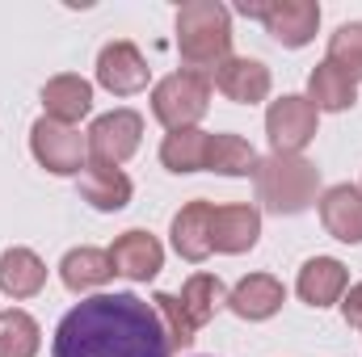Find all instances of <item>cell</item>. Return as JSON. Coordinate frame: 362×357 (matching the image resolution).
Here are the masks:
<instances>
[{"instance_id": "cell-1", "label": "cell", "mask_w": 362, "mask_h": 357, "mask_svg": "<svg viewBox=\"0 0 362 357\" xmlns=\"http://www.w3.org/2000/svg\"><path fill=\"white\" fill-rule=\"evenodd\" d=\"M51 357H173V349L156 307L122 290L76 303L55 328Z\"/></svg>"}, {"instance_id": "cell-2", "label": "cell", "mask_w": 362, "mask_h": 357, "mask_svg": "<svg viewBox=\"0 0 362 357\" xmlns=\"http://www.w3.org/2000/svg\"><path fill=\"white\" fill-rule=\"evenodd\" d=\"M177 51L185 72H215L232 59V13L215 0H189L177 8Z\"/></svg>"}, {"instance_id": "cell-3", "label": "cell", "mask_w": 362, "mask_h": 357, "mask_svg": "<svg viewBox=\"0 0 362 357\" xmlns=\"http://www.w3.org/2000/svg\"><path fill=\"white\" fill-rule=\"evenodd\" d=\"M253 181H257V202H262L270 214H303V210L316 202L320 169H316L312 160H303V156L270 152L266 160H257Z\"/></svg>"}, {"instance_id": "cell-4", "label": "cell", "mask_w": 362, "mask_h": 357, "mask_svg": "<svg viewBox=\"0 0 362 357\" xmlns=\"http://www.w3.org/2000/svg\"><path fill=\"white\" fill-rule=\"evenodd\" d=\"M211 105V80L198 72H173L152 89V114L169 126V131H189L202 122Z\"/></svg>"}, {"instance_id": "cell-5", "label": "cell", "mask_w": 362, "mask_h": 357, "mask_svg": "<svg viewBox=\"0 0 362 357\" xmlns=\"http://www.w3.org/2000/svg\"><path fill=\"white\" fill-rule=\"evenodd\" d=\"M30 152L34 160L55 173V177H81L85 173V156H89V139L76 131V126H64L55 118H38L30 126Z\"/></svg>"}, {"instance_id": "cell-6", "label": "cell", "mask_w": 362, "mask_h": 357, "mask_svg": "<svg viewBox=\"0 0 362 357\" xmlns=\"http://www.w3.org/2000/svg\"><path fill=\"white\" fill-rule=\"evenodd\" d=\"M245 17H257L266 25L274 42L299 51L316 38V25H320V4L316 0H274V4H240Z\"/></svg>"}, {"instance_id": "cell-7", "label": "cell", "mask_w": 362, "mask_h": 357, "mask_svg": "<svg viewBox=\"0 0 362 357\" xmlns=\"http://www.w3.org/2000/svg\"><path fill=\"white\" fill-rule=\"evenodd\" d=\"M139 135H144V118L135 109H114V114H101L89 126V156L93 164H110L118 169L122 160H131L139 152Z\"/></svg>"}, {"instance_id": "cell-8", "label": "cell", "mask_w": 362, "mask_h": 357, "mask_svg": "<svg viewBox=\"0 0 362 357\" xmlns=\"http://www.w3.org/2000/svg\"><path fill=\"white\" fill-rule=\"evenodd\" d=\"M266 135L270 147L282 156H299L316 139V109L308 97H278L266 109Z\"/></svg>"}, {"instance_id": "cell-9", "label": "cell", "mask_w": 362, "mask_h": 357, "mask_svg": "<svg viewBox=\"0 0 362 357\" xmlns=\"http://www.w3.org/2000/svg\"><path fill=\"white\" fill-rule=\"evenodd\" d=\"M148 76H152V68L135 42L101 47V55H97V85L101 89H110L114 97H131V92L148 89Z\"/></svg>"}, {"instance_id": "cell-10", "label": "cell", "mask_w": 362, "mask_h": 357, "mask_svg": "<svg viewBox=\"0 0 362 357\" xmlns=\"http://www.w3.org/2000/svg\"><path fill=\"white\" fill-rule=\"evenodd\" d=\"M262 236V210L249 206V202H236V206H215V219H211V253H228V257H240L257 244Z\"/></svg>"}, {"instance_id": "cell-11", "label": "cell", "mask_w": 362, "mask_h": 357, "mask_svg": "<svg viewBox=\"0 0 362 357\" xmlns=\"http://www.w3.org/2000/svg\"><path fill=\"white\" fill-rule=\"evenodd\" d=\"M110 265L114 273H122V277H131V282H152L160 269H165V248H160V240L152 236V231H122L118 240H114V248H110Z\"/></svg>"}, {"instance_id": "cell-12", "label": "cell", "mask_w": 362, "mask_h": 357, "mask_svg": "<svg viewBox=\"0 0 362 357\" xmlns=\"http://www.w3.org/2000/svg\"><path fill=\"white\" fill-rule=\"evenodd\" d=\"M282 303H286V286H282L278 277H270V273H249V277H240V282L228 290V307H232L240 320H249V324L278 315Z\"/></svg>"}, {"instance_id": "cell-13", "label": "cell", "mask_w": 362, "mask_h": 357, "mask_svg": "<svg viewBox=\"0 0 362 357\" xmlns=\"http://www.w3.org/2000/svg\"><path fill=\"white\" fill-rule=\"evenodd\" d=\"M215 89L223 92L228 101H236V105H257V101L270 97V68L262 59L232 55V59H223L215 68Z\"/></svg>"}, {"instance_id": "cell-14", "label": "cell", "mask_w": 362, "mask_h": 357, "mask_svg": "<svg viewBox=\"0 0 362 357\" xmlns=\"http://www.w3.org/2000/svg\"><path fill=\"white\" fill-rule=\"evenodd\" d=\"M320 223L333 240L362 244V189L358 185H333L320 198Z\"/></svg>"}, {"instance_id": "cell-15", "label": "cell", "mask_w": 362, "mask_h": 357, "mask_svg": "<svg viewBox=\"0 0 362 357\" xmlns=\"http://www.w3.org/2000/svg\"><path fill=\"white\" fill-rule=\"evenodd\" d=\"M211 219H215V206L211 202H185L177 214H173V248H177L181 261H206L211 257Z\"/></svg>"}, {"instance_id": "cell-16", "label": "cell", "mask_w": 362, "mask_h": 357, "mask_svg": "<svg viewBox=\"0 0 362 357\" xmlns=\"http://www.w3.org/2000/svg\"><path fill=\"white\" fill-rule=\"evenodd\" d=\"M346 286H350V273L333 257H312L308 265L299 269V282H295V290H299V298L308 307H333V303H341Z\"/></svg>"}, {"instance_id": "cell-17", "label": "cell", "mask_w": 362, "mask_h": 357, "mask_svg": "<svg viewBox=\"0 0 362 357\" xmlns=\"http://www.w3.org/2000/svg\"><path fill=\"white\" fill-rule=\"evenodd\" d=\"M42 109H47V118L72 126L93 109V85L85 76H55L42 85Z\"/></svg>"}, {"instance_id": "cell-18", "label": "cell", "mask_w": 362, "mask_h": 357, "mask_svg": "<svg viewBox=\"0 0 362 357\" xmlns=\"http://www.w3.org/2000/svg\"><path fill=\"white\" fill-rule=\"evenodd\" d=\"M81 198L89 202L93 210H122L131 202V177L122 169H110V164H85L81 173Z\"/></svg>"}, {"instance_id": "cell-19", "label": "cell", "mask_w": 362, "mask_h": 357, "mask_svg": "<svg viewBox=\"0 0 362 357\" xmlns=\"http://www.w3.org/2000/svg\"><path fill=\"white\" fill-rule=\"evenodd\" d=\"M308 101H312V109H316V114H320V109L341 114V109H350V105L358 101V85L325 59V63H316V68H312V76H308Z\"/></svg>"}, {"instance_id": "cell-20", "label": "cell", "mask_w": 362, "mask_h": 357, "mask_svg": "<svg viewBox=\"0 0 362 357\" xmlns=\"http://www.w3.org/2000/svg\"><path fill=\"white\" fill-rule=\"evenodd\" d=\"M47 286V265L30 248H8L0 257V290L8 298H34Z\"/></svg>"}, {"instance_id": "cell-21", "label": "cell", "mask_w": 362, "mask_h": 357, "mask_svg": "<svg viewBox=\"0 0 362 357\" xmlns=\"http://www.w3.org/2000/svg\"><path fill=\"white\" fill-rule=\"evenodd\" d=\"M59 277L72 294H89L97 286H105L114 277V265H110V253L101 248H72L64 261H59Z\"/></svg>"}, {"instance_id": "cell-22", "label": "cell", "mask_w": 362, "mask_h": 357, "mask_svg": "<svg viewBox=\"0 0 362 357\" xmlns=\"http://www.w3.org/2000/svg\"><path fill=\"white\" fill-rule=\"evenodd\" d=\"M177 303H181V311L189 315V324L202 328V324L215 320L219 307H228V290H223V282H219L215 273H194V277L181 286Z\"/></svg>"}, {"instance_id": "cell-23", "label": "cell", "mask_w": 362, "mask_h": 357, "mask_svg": "<svg viewBox=\"0 0 362 357\" xmlns=\"http://www.w3.org/2000/svg\"><path fill=\"white\" fill-rule=\"evenodd\" d=\"M206 147H211V135L189 126V131H169L165 143H160V164L169 173H198L206 169Z\"/></svg>"}, {"instance_id": "cell-24", "label": "cell", "mask_w": 362, "mask_h": 357, "mask_svg": "<svg viewBox=\"0 0 362 357\" xmlns=\"http://www.w3.org/2000/svg\"><path fill=\"white\" fill-rule=\"evenodd\" d=\"M206 169L219 177H249L257 169V152L240 135H211L206 147Z\"/></svg>"}, {"instance_id": "cell-25", "label": "cell", "mask_w": 362, "mask_h": 357, "mask_svg": "<svg viewBox=\"0 0 362 357\" xmlns=\"http://www.w3.org/2000/svg\"><path fill=\"white\" fill-rule=\"evenodd\" d=\"M38 345H42V332L25 311L17 307L0 311V357H34Z\"/></svg>"}, {"instance_id": "cell-26", "label": "cell", "mask_w": 362, "mask_h": 357, "mask_svg": "<svg viewBox=\"0 0 362 357\" xmlns=\"http://www.w3.org/2000/svg\"><path fill=\"white\" fill-rule=\"evenodd\" d=\"M329 63L337 72H346L354 85L362 80V21L341 25L333 38H329Z\"/></svg>"}, {"instance_id": "cell-27", "label": "cell", "mask_w": 362, "mask_h": 357, "mask_svg": "<svg viewBox=\"0 0 362 357\" xmlns=\"http://www.w3.org/2000/svg\"><path fill=\"white\" fill-rule=\"evenodd\" d=\"M152 307H156V315H160V324H165V337H169V349H173V353L189 349V345L198 341V328H194L189 315L181 311L177 294H152Z\"/></svg>"}, {"instance_id": "cell-28", "label": "cell", "mask_w": 362, "mask_h": 357, "mask_svg": "<svg viewBox=\"0 0 362 357\" xmlns=\"http://www.w3.org/2000/svg\"><path fill=\"white\" fill-rule=\"evenodd\" d=\"M341 315H346V324H350V328H362V282H358V286H350V290L341 294Z\"/></svg>"}]
</instances>
